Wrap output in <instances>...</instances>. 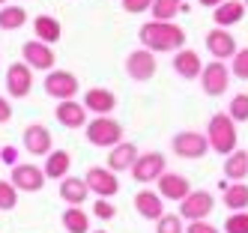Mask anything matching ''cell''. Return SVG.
<instances>
[{
  "mask_svg": "<svg viewBox=\"0 0 248 233\" xmlns=\"http://www.w3.org/2000/svg\"><path fill=\"white\" fill-rule=\"evenodd\" d=\"M140 36V45L150 48L153 54H170V51H180L186 45V30L180 24H173V21H147L144 27L138 30Z\"/></svg>",
  "mask_w": 248,
  "mask_h": 233,
  "instance_id": "6da1fadb",
  "label": "cell"
},
{
  "mask_svg": "<svg viewBox=\"0 0 248 233\" xmlns=\"http://www.w3.org/2000/svg\"><path fill=\"white\" fill-rule=\"evenodd\" d=\"M206 140L212 153L230 155L236 150V120L230 114H212V120L206 123Z\"/></svg>",
  "mask_w": 248,
  "mask_h": 233,
  "instance_id": "7a4b0ae2",
  "label": "cell"
},
{
  "mask_svg": "<svg viewBox=\"0 0 248 233\" xmlns=\"http://www.w3.org/2000/svg\"><path fill=\"white\" fill-rule=\"evenodd\" d=\"M87 140H90L93 147H105V150L117 147V143L123 140V125H120V120H114L111 114L108 117H96L90 125H87Z\"/></svg>",
  "mask_w": 248,
  "mask_h": 233,
  "instance_id": "3957f363",
  "label": "cell"
},
{
  "mask_svg": "<svg viewBox=\"0 0 248 233\" xmlns=\"http://www.w3.org/2000/svg\"><path fill=\"white\" fill-rule=\"evenodd\" d=\"M230 69L224 66V60H212V63H203L201 69V87H203V93L212 96V99H218L227 93V87H230Z\"/></svg>",
  "mask_w": 248,
  "mask_h": 233,
  "instance_id": "277c9868",
  "label": "cell"
},
{
  "mask_svg": "<svg viewBox=\"0 0 248 233\" xmlns=\"http://www.w3.org/2000/svg\"><path fill=\"white\" fill-rule=\"evenodd\" d=\"M12 186L24 191V194H33V191H39L45 186V168L39 165H33V161H18V165H12Z\"/></svg>",
  "mask_w": 248,
  "mask_h": 233,
  "instance_id": "5b68a950",
  "label": "cell"
},
{
  "mask_svg": "<svg viewBox=\"0 0 248 233\" xmlns=\"http://www.w3.org/2000/svg\"><path fill=\"white\" fill-rule=\"evenodd\" d=\"M81 90V81L72 75V72H66V69H51L48 75H45V93L51 99H75V93Z\"/></svg>",
  "mask_w": 248,
  "mask_h": 233,
  "instance_id": "8992f818",
  "label": "cell"
},
{
  "mask_svg": "<svg viewBox=\"0 0 248 233\" xmlns=\"http://www.w3.org/2000/svg\"><path fill=\"white\" fill-rule=\"evenodd\" d=\"M155 69H158V63H155L150 48H138V51H132L129 57H126V75L132 81H138V84L153 81L155 78Z\"/></svg>",
  "mask_w": 248,
  "mask_h": 233,
  "instance_id": "52a82bcc",
  "label": "cell"
},
{
  "mask_svg": "<svg viewBox=\"0 0 248 233\" xmlns=\"http://www.w3.org/2000/svg\"><path fill=\"white\" fill-rule=\"evenodd\" d=\"M170 150L180 155V158H203L206 153H209V140H206V135H201V132H180V135H173V140H170Z\"/></svg>",
  "mask_w": 248,
  "mask_h": 233,
  "instance_id": "ba28073f",
  "label": "cell"
},
{
  "mask_svg": "<svg viewBox=\"0 0 248 233\" xmlns=\"http://www.w3.org/2000/svg\"><path fill=\"white\" fill-rule=\"evenodd\" d=\"M165 171H168V165H165V155L162 153H140L135 158V165H132V176L138 179L140 186L155 183Z\"/></svg>",
  "mask_w": 248,
  "mask_h": 233,
  "instance_id": "9c48e42d",
  "label": "cell"
},
{
  "mask_svg": "<svg viewBox=\"0 0 248 233\" xmlns=\"http://www.w3.org/2000/svg\"><path fill=\"white\" fill-rule=\"evenodd\" d=\"M30 90H33V69L24 60L6 66V93L12 99H27Z\"/></svg>",
  "mask_w": 248,
  "mask_h": 233,
  "instance_id": "30bf717a",
  "label": "cell"
},
{
  "mask_svg": "<svg viewBox=\"0 0 248 233\" xmlns=\"http://www.w3.org/2000/svg\"><path fill=\"white\" fill-rule=\"evenodd\" d=\"M84 183H87V188H90L96 197H114L120 191V179H117V173L108 165H105V168H90L84 173Z\"/></svg>",
  "mask_w": 248,
  "mask_h": 233,
  "instance_id": "8fae6325",
  "label": "cell"
},
{
  "mask_svg": "<svg viewBox=\"0 0 248 233\" xmlns=\"http://www.w3.org/2000/svg\"><path fill=\"white\" fill-rule=\"evenodd\" d=\"M212 209H216V197H212L209 191H188L180 201V215H183L186 221L206 218Z\"/></svg>",
  "mask_w": 248,
  "mask_h": 233,
  "instance_id": "7c38bea8",
  "label": "cell"
},
{
  "mask_svg": "<svg viewBox=\"0 0 248 233\" xmlns=\"http://www.w3.org/2000/svg\"><path fill=\"white\" fill-rule=\"evenodd\" d=\"M21 60H24L30 69H39V72H51V69H54V63H57L51 45L42 42V39H30V42H24V48H21Z\"/></svg>",
  "mask_w": 248,
  "mask_h": 233,
  "instance_id": "4fadbf2b",
  "label": "cell"
},
{
  "mask_svg": "<svg viewBox=\"0 0 248 233\" xmlns=\"http://www.w3.org/2000/svg\"><path fill=\"white\" fill-rule=\"evenodd\" d=\"M24 150L30 155H48L54 150V138H51V132L42 123H30L24 129Z\"/></svg>",
  "mask_w": 248,
  "mask_h": 233,
  "instance_id": "5bb4252c",
  "label": "cell"
},
{
  "mask_svg": "<svg viewBox=\"0 0 248 233\" xmlns=\"http://www.w3.org/2000/svg\"><path fill=\"white\" fill-rule=\"evenodd\" d=\"M87 114L90 111L84 108V102H75V99H63L57 105V111H54V117H57V123L63 125V129H84Z\"/></svg>",
  "mask_w": 248,
  "mask_h": 233,
  "instance_id": "9a60e30c",
  "label": "cell"
},
{
  "mask_svg": "<svg viewBox=\"0 0 248 233\" xmlns=\"http://www.w3.org/2000/svg\"><path fill=\"white\" fill-rule=\"evenodd\" d=\"M84 108L96 117H108L117 108V93L114 90H105V87H93L84 93Z\"/></svg>",
  "mask_w": 248,
  "mask_h": 233,
  "instance_id": "2e32d148",
  "label": "cell"
},
{
  "mask_svg": "<svg viewBox=\"0 0 248 233\" xmlns=\"http://www.w3.org/2000/svg\"><path fill=\"white\" fill-rule=\"evenodd\" d=\"M203 42H206V51H209L216 60H227V57H233V54H236V39L227 33V27L209 30Z\"/></svg>",
  "mask_w": 248,
  "mask_h": 233,
  "instance_id": "e0dca14e",
  "label": "cell"
},
{
  "mask_svg": "<svg viewBox=\"0 0 248 233\" xmlns=\"http://www.w3.org/2000/svg\"><path fill=\"white\" fill-rule=\"evenodd\" d=\"M201 69H203V60L198 57V51H191V48L173 51V72H176V75H180L183 81L201 78Z\"/></svg>",
  "mask_w": 248,
  "mask_h": 233,
  "instance_id": "ac0fdd59",
  "label": "cell"
},
{
  "mask_svg": "<svg viewBox=\"0 0 248 233\" xmlns=\"http://www.w3.org/2000/svg\"><path fill=\"white\" fill-rule=\"evenodd\" d=\"M155 183H158V194H162L165 201H176V203H180L183 197L191 191V188H188V179H186L183 173H173V171H165L162 176L155 179Z\"/></svg>",
  "mask_w": 248,
  "mask_h": 233,
  "instance_id": "d6986e66",
  "label": "cell"
},
{
  "mask_svg": "<svg viewBox=\"0 0 248 233\" xmlns=\"http://www.w3.org/2000/svg\"><path fill=\"white\" fill-rule=\"evenodd\" d=\"M135 212L140 215V218H150V221H158L165 215V203H162V194L158 191H138L135 194Z\"/></svg>",
  "mask_w": 248,
  "mask_h": 233,
  "instance_id": "ffe728a7",
  "label": "cell"
},
{
  "mask_svg": "<svg viewBox=\"0 0 248 233\" xmlns=\"http://www.w3.org/2000/svg\"><path fill=\"white\" fill-rule=\"evenodd\" d=\"M140 153H138V147L135 143H129V140H120L117 147H111V153H108V168L114 171V173H123V171H132V165H135V158H138Z\"/></svg>",
  "mask_w": 248,
  "mask_h": 233,
  "instance_id": "44dd1931",
  "label": "cell"
},
{
  "mask_svg": "<svg viewBox=\"0 0 248 233\" xmlns=\"http://www.w3.org/2000/svg\"><path fill=\"white\" fill-rule=\"evenodd\" d=\"M242 18H245V3L242 0H224V3H218L216 9H212V21H216V27L239 24Z\"/></svg>",
  "mask_w": 248,
  "mask_h": 233,
  "instance_id": "7402d4cb",
  "label": "cell"
},
{
  "mask_svg": "<svg viewBox=\"0 0 248 233\" xmlns=\"http://www.w3.org/2000/svg\"><path fill=\"white\" fill-rule=\"evenodd\" d=\"M224 176L227 183H245L248 176V153L245 150H233L230 155H224Z\"/></svg>",
  "mask_w": 248,
  "mask_h": 233,
  "instance_id": "603a6c76",
  "label": "cell"
},
{
  "mask_svg": "<svg viewBox=\"0 0 248 233\" xmlns=\"http://www.w3.org/2000/svg\"><path fill=\"white\" fill-rule=\"evenodd\" d=\"M87 194H90V188H87L84 179H78V176H63L60 179V197L69 206H81L87 201Z\"/></svg>",
  "mask_w": 248,
  "mask_h": 233,
  "instance_id": "cb8c5ba5",
  "label": "cell"
},
{
  "mask_svg": "<svg viewBox=\"0 0 248 233\" xmlns=\"http://www.w3.org/2000/svg\"><path fill=\"white\" fill-rule=\"evenodd\" d=\"M33 33H36V39L54 45V42H60L63 27H60V21L54 15H36V18H33Z\"/></svg>",
  "mask_w": 248,
  "mask_h": 233,
  "instance_id": "d4e9b609",
  "label": "cell"
},
{
  "mask_svg": "<svg viewBox=\"0 0 248 233\" xmlns=\"http://www.w3.org/2000/svg\"><path fill=\"white\" fill-rule=\"evenodd\" d=\"M69 168H72V155H69L66 150H51L45 155V176L48 179H60L69 176Z\"/></svg>",
  "mask_w": 248,
  "mask_h": 233,
  "instance_id": "484cf974",
  "label": "cell"
},
{
  "mask_svg": "<svg viewBox=\"0 0 248 233\" xmlns=\"http://www.w3.org/2000/svg\"><path fill=\"white\" fill-rule=\"evenodd\" d=\"M221 201H224V206H227L230 212L248 209V186H245V183H227Z\"/></svg>",
  "mask_w": 248,
  "mask_h": 233,
  "instance_id": "4316f807",
  "label": "cell"
},
{
  "mask_svg": "<svg viewBox=\"0 0 248 233\" xmlns=\"http://www.w3.org/2000/svg\"><path fill=\"white\" fill-rule=\"evenodd\" d=\"M27 24V9L24 6H0V30H21Z\"/></svg>",
  "mask_w": 248,
  "mask_h": 233,
  "instance_id": "83f0119b",
  "label": "cell"
},
{
  "mask_svg": "<svg viewBox=\"0 0 248 233\" xmlns=\"http://www.w3.org/2000/svg\"><path fill=\"white\" fill-rule=\"evenodd\" d=\"M63 227L69 233H90V215H87L81 206H69L63 212Z\"/></svg>",
  "mask_w": 248,
  "mask_h": 233,
  "instance_id": "f1b7e54d",
  "label": "cell"
},
{
  "mask_svg": "<svg viewBox=\"0 0 248 233\" xmlns=\"http://www.w3.org/2000/svg\"><path fill=\"white\" fill-rule=\"evenodd\" d=\"M183 0H153V6H150V15L155 18V21H173L176 15L183 12Z\"/></svg>",
  "mask_w": 248,
  "mask_h": 233,
  "instance_id": "f546056e",
  "label": "cell"
},
{
  "mask_svg": "<svg viewBox=\"0 0 248 233\" xmlns=\"http://www.w3.org/2000/svg\"><path fill=\"white\" fill-rule=\"evenodd\" d=\"M186 218L180 212H165L162 218L155 221V233H186Z\"/></svg>",
  "mask_w": 248,
  "mask_h": 233,
  "instance_id": "4dcf8cb0",
  "label": "cell"
},
{
  "mask_svg": "<svg viewBox=\"0 0 248 233\" xmlns=\"http://www.w3.org/2000/svg\"><path fill=\"white\" fill-rule=\"evenodd\" d=\"M18 206V188L12 186V179H0V212H9Z\"/></svg>",
  "mask_w": 248,
  "mask_h": 233,
  "instance_id": "1f68e13d",
  "label": "cell"
},
{
  "mask_svg": "<svg viewBox=\"0 0 248 233\" xmlns=\"http://www.w3.org/2000/svg\"><path fill=\"white\" fill-rule=\"evenodd\" d=\"M227 114L236 123H248V93H236L227 105Z\"/></svg>",
  "mask_w": 248,
  "mask_h": 233,
  "instance_id": "d6a6232c",
  "label": "cell"
},
{
  "mask_svg": "<svg viewBox=\"0 0 248 233\" xmlns=\"http://www.w3.org/2000/svg\"><path fill=\"white\" fill-rule=\"evenodd\" d=\"M230 75L239 78V81H248V48H239L230 57Z\"/></svg>",
  "mask_w": 248,
  "mask_h": 233,
  "instance_id": "836d02e7",
  "label": "cell"
},
{
  "mask_svg": "<svg viewBox=\"0 0 248 233\" xmlns=\"http://www.w3.org/2000/svg\"><path fill=\"white\" fill-rule=\"evenodd\" d=\"M224 233H248V212L245 209L230 212L224 221Z\"/></svg>",
  "mask_w": 248,
  "mask_h": 233,
  "instance_id": "e575fe53",
  "label": "cell"
},
{
  "mask_svg": "<svg viewBox=\"0 0 248 233\" xmlns=\"http://www.w3.org/2000/svg\"><path fill=\"white\" fill-rule=\"evenodd\" d=\"M93 215L102 218V221H111L114 215H117V209H114V203H108V197H102V201L93 203Z\"/></svg>",
  "mask_w": 248,
  "mask_h": 233,
  "instance_id": "d590c367",
  "label": "cell"
},
{
  "mask_svg": "<svg viewBox=\"0 0 248 233\" xmlns=\"http://www.w3.org/2000/svg\"><path fill=\"white\" fill-rule=\"evenodd\" d=\"M186 233H221V230H218L216 224H209L206 218H198V221H188Z\"/></svg>",
  "mask_w": 248,
  "mask_h": 233,
  "instance_id": "8d00e7d4",
  "label": "cell"
},
{
  "mask_svg": "<svg viewBox=\"0 0 248 233\" xmlns=\"http://www.w3.org/2000/svg\"><path fill=\"white\" fill-rule=\"evenodd\" d=\"M150 6H153V0H123V9L132 12V15H138V12H150Z\"/></svg>",
  "mask_w": 248,
  "mask_h": 233,
  "instance_id": "74e56055",
  "label": "cell"
},
{
  "mask_svg": "<svg viewBox=\"0 0 248 233\" xmlns=\"http://www.w3.org/2000/svg\"><path fill=\"white\" fill-rule=\"evenodd\" d=\"M0 161H6L9 168H12V165H18V150H15L12 143H6V147L0 150Z\"/></svg>",
  "mask_w": 248,
  "mask_h": 233,
  "instance_id": "f35d334b",
  "label": "cell"
},
{
  "mask_svg": "<svg viewBox=\"0 0 248 233\" xmlns=\"http://www.w3.org/2000/svg\"><path fill=\"white\" fill-rule=\"evenodd\" d=\"M12 120V105L6 96H0V123H9Z\"/></svg>",
  "mask_w": 248,
  "mask_h": 233,
  "instance_id": "ab89813d",
  "label": "cell"
},
{
  "mask_svg": "<svg viewBox=\"0 0 248 233\" xmlns=\"http://www.w3.org/2000/svg\"><path fill=\"white\" fill-rule=\"evenodd\" d=\"M198 3H201V6H209V9H216L218 3H224V0H198Z\"/></svg>",
  "mask_w": 248,
  "mask_h": 233,
  "instance_id": "60d3db41",
  "label": "cell"
},
{
  "mask_svg": "<svg viewBox=\"0 0 248 233\" xmlns=\"http://www.w3.org/2000/svg\"><path fill=\"white\" fill-rule=\"evenodd\" d=\"M6 3H9V0H0V6H6Z\"/></svg>",
  "mask_w": 248,
  "mask_h": 233,
  "instance_id": "b9f144b4",
  "label": "cell"
},
{
  "mask_svg": "<svg viewBox=\"0 0 248 233\" xmlns=\"http://www.w3.org/2000/svg\"><path fill=\"white\" fill-rule=\"evenodd\" d=\"M93 233H108V230H93Z\"/></svg>",
  "mask_w": 248,
  "mask_h": 233,
  "instance_id": "7bdbcfd3",
  "label": "cell"
},
{
  "mask_svg": "<svg viewBox=\"0 0 248 233\" xmlns=\"http://www.w3.org/2000/svg\"><path fill=\"white\" fill-rule=\"evenodd\" d=\"M242 3H245V9H248V0H242Z\"/></svg>",
  "mask_w": 248,
  "mask_h": 233,
  "instance_id": "ee69618b",
  "label": "cell"
}]
</instances>
